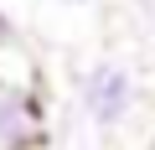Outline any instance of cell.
Returning a JSON list of instances; mask_svg holds the SVG:
<instances>
[{
  "mask_svg": "<svg viewBox=\"0 0 155 150\" xmlns=\"http://www.w3.org/2000/svg\"><path fill=\"white\" fill-rule=\"evenodd\" d=\"M78 114H83L98 135H114L129 114H134V98H140V83H134V72L129 62H114V57H98L88 62L83 72H78Z\"/></svg>",
  "mask_w": 155,
  "mask_h": 150,
  "instance_id": "cell-1",
  "label": "cell"
},
{
  "mask_svg": "<svg viewBox=\"0 0 155 150\" xmlns=\"http://www.w3.org/2000/svg\"><path fill=\"white\" fill-rule=\"evenodd\" d=\"M47 140V109L36 88L0 83V150H31Z\"/></svg>",
  "mask_w": 155,
  "mask_h": 150,
  "instance_id": "cell-2",
  "label": "cell"
},
{
  "mask_svg": "<svg viewBox=\"0 0 155 150\" xmlns=\"http://www.w3.org/2000/svg\"><path fill=\"white\" fill-rule=\"evenodd\" d=\"M5 52H11V42H0V62H5ZM0 83H11V72L0 67Z\"/></svg>",
  "mask_w": 155,
  "mask_h": 150,
  "instance_id": "cell-3",
  "label": "cell"
},
{
  "mask_svg": "<svg viewBox=\"0 0 155 150\" xmlns=\"http://www.w3.org/2000/svg\"><path fill=\"white\" fill-rule=\"evenodd\" d=\"M52 5H93V0H52Z\"/></svg>",
  "mask_w": 155,
  "mask_h": 150,
  "instance_id": "cell-4",
  "label": "cell"
},
{
  "mask_svg": "<svg viewBox=\"0 0 155 150\" xmlns=\"http://www.w3.org/2000/svg\"><path fill=\"white\" fill-rule=\"evenodd\" d=\"M150 150H155V140H150Z\"/></svg>",
  "mask_w": 155,
  "mask_h": 150,
  "instance_id": "cell-5",
  "label": "cell"
}]
</instances>
